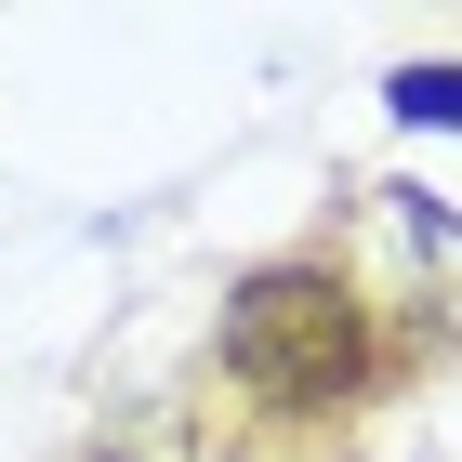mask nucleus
I'll use <instances>...</instances> for the list:
<instances>
[{
	"label": "nucleus",
	"mask_w": 462,
	"mask_h": 462,
	"mask_svg": "<svg viewBox=\"0 0 462 462\" xmlns=\"http://www.w3.org/2000/svg\"><path fill=\"white\" fill-rule=\"evenodd\" d=\"M225 383L264 410H344L370 383V304L318 264H264L225 304Z\"/></svg>",
	"instance_id": "1"
},
{
	"label": "nucleus",
	"mask_w": 462,
	"mask_h": 462,
	"mask_svg": "<svg viewBox=\"0 0 462 462\" xmlns=\"http://www.w3.org/2000/svg\"><path fill=\"white\" fill-rule=\"evenodd\" d=\"M370 225L410 251V278H436V304H462V212L423 185H370Z\"/></svg>",
	"instance_id": "2"
},
{
	"label": "nucleus",
	"mask_w": 462,
	"mask_h": 462,
	"mask_svg": "<svg viewBox=\"0 0 462 462\" xmlns=\"http://www.w3.org/2000/svg\"><path fill=\"white\" fill-rule=\"evenodd\" d=\"M383 106L410 119V133H462V67H396Z\"/></svg>",
	"instance_id": "3"
}]
</instances>
